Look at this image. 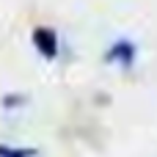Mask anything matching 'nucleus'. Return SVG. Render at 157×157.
<instances>
[{
	"label": "nucleus",
	"mask_w": 157,
	"mask_h": 157,
	"mask_svg": "<svg viewBox=\"0 0 157 157\" xmlns=\"http://www.w3.org/2000/svg\"><path fill=\"white\" fill-rule=\"evenodd\" d=\"M33 47L39 50V55L44 58H55L58 55V36L52 28H36L33 30Z\"/></svg>",
	"instance_id": "nucleus-1"
},
{
	"label": "nucleus",
	"mask_w": 157,
	"mask_h": 157,
	"mask_svg": "<svg viewBox=\"0 0 157 157\" xmlns=\"http://www.w3.org/2000/svg\"><path fill=\"white\" fill-rule=\"evenodd\" d=\"M135 44L132 41H116V44H110V50L105 52V61H110V63H121L124 69H130L132 66V61H135Z\"/></svg>",
	"instance_id": "nucleus-2"
},
{
	"label": "nucleus",
	"mask_w": 157,
	"mask_h": 157,
	"mask_svg": "<svg viewBox=\"0 0 157 157\" xmlns=\"http://www.w3.org/2000/svg\"><path fill=\"white\" fill-rule=\"evenodd\" d=\"M39 152L33 146H8V144H0V157H36Z\"/></svg>",
	"instance_id": "nucleus-3"
}]
</instances>
